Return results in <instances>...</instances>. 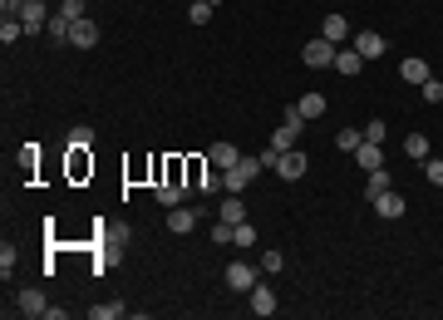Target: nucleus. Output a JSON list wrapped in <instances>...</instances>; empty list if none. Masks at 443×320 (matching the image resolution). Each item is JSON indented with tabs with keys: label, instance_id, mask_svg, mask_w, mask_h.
I'll return each mask as SVG.
<instances>
[{
	"label": "nucleus",
	"instance_id": "nucleus-1",
	"mask_svg": "<svg viewBox=\"0 0 443 320\" xmlns=\"http://www.w3.org/2000/svg\"><path fill=\"white\" fill-rule=\"evenodd\" d=\"M256 178H261V158H241L236 168H226V173H222V188H226V193H246Z\"/></svg>",
	"mask_w": 443,
	"mask_h": 320
},
{
	"label": "nucleus",
	"instance_id": "nucleus-2",
	"mask_svg": "<svg viewBox=\"0 0 443 320\" xmlns=\"http://www.w3.org/2000/svg\"><path fill=\"white\" fill-rule=\"evenodd\" d=\"M222 276H226V286H231V291H241V296H251V286L261 281V271H256V266H246V261H231Z\"/></svg>",
	"mask_w": 443,
	"mask_h": 320
},
{
	"label": "nucleus",
	"instance_id": "nucleus-3",
	"mask_svg": "<svg viewBox=\"0 0 443 320\" xmlns=\"http://www.w3.org/2000/svg\"><path fill=\"white\" fill-rule=\"evenodd\" d=\"M301 59L311 64V69H330L335 64V45L321 35V40H306V50H301Z\"/></svg>",
	"mask_w": 443,
	"mask_h": 320
},
{
	"label": "nucleus",
	"instance_id": "nucleus-4",
	"mask_svg": "<svg viewBox=\"0 0 443 320\" xmlns=\"http://www.w3.org/2000/svg\"><path fill=\"white\" fill-rule=\"evenodd\" d=\"M306 168H311V158H306L301 148H286V153L276 158V173H281L286 183H296V178H306Z\"/></svg>",
	"mask_w": 443,
	"mask_h": 320
},
{
	"label": "nucleus",
	"instance_id": "nucleus-5",
	"mask_svg": "<svg viewBox=\"0 0 443 320\" xmlns=\"http://www.w3.org/2000/svg\"><path fill=\"white\" fill-rule=\"evenodd\" d=\"M15 311H20V316H50V301H45L40 286H25V291L15 296Z\"/></svg>",
	"mask_w": 443,
	"mask_h": 320
},
{
	"label": "nucleus",
	"instance_id": "nucleus-6",
	"mask_svg": "<svg viewBox=\"0 0 443 320\" xmlns=\"http://www.w3.org/2000/svg\"><path fill=\"white\" fill-rule=\"evenodd\" d=\"M20 25H25V35L45 30V25H50V10H45V0H25V5H20Z\"/></svg>",
	"mask_w": 443,
	"mask_h": 320
},
{
	"label": "nucleus",
	"instance_id": "nucleus-7",
	"mask_svg": "<svg viewBox=\"0 0 443 320\" xmlns=\"http://www.w3.org/2000/svg\"><path fill=\"white\" fill-rule=\"evenodd\" d=\"M374 212L384 217V222H399V217H404V198H399L394 188H384V193H374Z\"/></svg>",
	"mask_w": 443,
	"mask_h": 320
},
{
	"label": "nucleus",
	"instance_id": "nucleus-8",
	"mask_svg": "<svg viewBox=\"0 0 443 320\" xmlns=\"http://www.w3.org/2000/svg\"><path fill=\"white\" fill-rule=\"evenodd\" d=\"M69 45H79V50H94L99 45V25L84 15V20H74V30H69Z\"/></svg>",
	"mask_w": 443,
	"mask_h": 320
},
{
	"label": "nucleus",
	"instance_id": "nucleus-9",
	"mask_svg": "<svg viewBox=\"0 0 443 320\" xmlns=\"http://www.w3.org/2000/svg\"><path fill=\"white\" fill-rule=\"evenodd\" d=\"M350 45H355V55H359V59H379V55H384V40H379L374 30H359Z\"/></svg>",
	"mask_w": 443,
	"mask_h": 320
},
{
	"label": "nucleus",
	"instance_id": "nucleus-10",
	"mask_svg": "<svg viewBox=\"0 0 443 320\" xmlns=\"http://www.w3.org/2000/svg\"><path fill=\"white\" fill-rule=\"evenodd\" d=\"M355 163H359L364 173H374V168H384V148H379V143H369V138H359V148H355Z\"/></svg>",
	"mask_w": 443,
	"mask_h": 320
},
{
	"label": "nucleus",
	"instance_id": "nucleus-11",
	"mask_svg": "<svg viewBox=\"0 0 443 320\" xmlns=\"http://www.w3.org/2000/svg\"><path fill=\"white\" fill-rule=\"evenodd\" d=\"M207 163H212L217 173H226V168H236V163H241V153H236L231 143H212V148H207Z\"/></svg>",
	"mask_w": 443,
	"mask_h": 320
},
{
	"label": "nucleus",
	"instance_id": "nucleus-12",
	"mask_svg": "<svg viewBox=\"0 0 443 320\" xmlns=\"http://www.w3.org/2000/svg\"><path fill=\"white\" fill-rule=\"evenodd\" d=\"M251 316H276V291L271 286H251Z\"/></svg>",
	"mask_w": 443,
	"mask_h": 320
},
{
	"label": "nucleus",
	"instance_id": "nucleus-13",
	"mask_svg": "<svg viewBox=\"0 0 443 320\" xmlns=\"http://www.w3.org/2000/svg\"><path fill=\"white\" fill-rule=\"evenodd\" d=\"M399 79H404V84H424V79H429V59L409 55V59L399 64Z\"/></svg>",
	"mask_w": 443,
	"mask_h": 320
},
{
	"label": "nucleus",
	"instance_id": "nucleus-14",
	"mask_svg": "<svg viewBox=\"0 0 443 320\" xmlns=\"http://www.w3.org/2000/svg\"><path fill=\"white\" fill-rule=\"evenodd\" d=\"M192 227H197V212H192V207H168V232L183 236V232H192Z\"/></svg>",
	"mask_w": 443,
	"mask_h": 320
},
{
	"label": "nucleus",
	"instance_id": "nucleus-15",
	"mask_svg": "<svg viewBox=\"0 0 443 320\" xmlns=\"http://www.w3.org/2000/svg\"><path fill=\"white\" fill-rule=\"evenodd\" d=\"M45 30H50V40H54V45H69V30H74V20H69V15H59V10H54V15H50V25H45Z\"/></svg>",
	"mask_w": 443,
	"mask_h": 320
},
{
	"label": "nucleus",
	"instance_id": "nucleus-16",
	"mask_svg": "<svg viewBox=\"0 0 443 320\" xmlns=\"http://www.w3.org/2000/svg\"><path fill=\"white\" fill-rule=\"evenodd\" d=\"M321 35H326V40H350V20H345V15H326V30H321Z\"/></svg>",
	"mask_w": 443,
	"mask_h": 320
},
{
	"label": "nucleus",
	"instance_id": "nucleus-17",
	"mask_svg": "<svg viewBox=\"0 0 443 320\" xmlns=\"http://www.w3.org/2000/svg\"><path fill=\"white\" fill-rule=\"evenodd\" d=\"M359 64H364V59L355 55V45H350V50H335V69H340V74H359Z\"/></svg>",
	"mask_w": 443,
	"mask_h": 320
},
{
	"label": "nucleus",
	"instance_id": "nucleus-18",
	"mask_svg": "<svg viewBox=\"0 0 443 320\" xmlns=\"http://www.w3.org/2000/svg\"><path fill=\"white\" fill-rule=\"evenodd\" d=\"M384 188H394V183H389V168H374V173H364V198H374V193H384Z\"/></svg>",
	"mask_w": 443,
	"mask_h": 320
},
{
	"label": "nucleus",
	"instance_id": "nucleus-19",
	"mask_svg": "<svg viewBox=\"0 0 443 320\" xmlns=\"http://www.w3.org/2000/svg\"><path fill=\"white\" fill-rule=\"evenodd\" d=\"M222 222H231V227H236V222H246V207H241V198H236V193H231V198H222Z\"/></svg>",
	"mask_w": 443,
	"mask_h": 320
},
{
	"label": "nucleus",
	"instance_id": "nucleus-20",
	"mask_svg": "<svg viewBox=\"0 0 443 320\" xmlns=\"http://www.w3.org/2000/svg\"><path fill=\"white\" fill-rule=\"evenodd\" d=\"M301 118H321V113H326V94H301Z\"/></svg>",
	"mask_w": 443,
	"mask_h": 320
},
{
	"label": "nucleus",
	"instance_id": "nucleus-21",
	"mask_svg": "<svg viewBox=\"0 0 443 320\" xmlns=\"http://www.w3.org/2000/svg\"><path fill=\"white\" fill-rule=\"evenodd\" d=\"M212 10H217L212 0H197V5H188V20H192V25H207V20H212Z\"/></svg>",
	"mask_w": 443,
	"mask_h": 320
},
{
	"label": "nucleus",
	"instance_id": "nucleus-22",
	"mask_svg": "<svg viewBox=\"0 0 443 320\" xmlns=\"http://www.w3.org/2000/svg\"><path fill=\"white\" fill-rule=\"evenodd\" d=\"M359 138H364L359 128H340V133H335V148H345V153H355V148H359Z\"/></svg>",
	"mask_w": 443,
	"mask_h": 320
},
{
	"label": "nucleus",
	"instance_id": "nucleus-23",
	"mask_svg": "<svg viewBox=\"0 0 443 320\" xmlns=\"http://www.w3.org/2000/svg\"><path fill=\"white\" fill-rule=\"evenodd\" d=\"M404 153H409V158H429V138H424V133H409V138H404Z\"/></svg>",
	"mask_w": 443,
	"mask_h": 320
},
{
	"label": "nucleus",
	"instance_id": "nucleus-24",
	"mask_svg": "<svg viewBox=\"0 0 443 320\" xmlns=\"http://www.w3.org/2000/svg\"><path fill=\"white\" fill-rule=\"evenodd\" d=\"M231 241H236V246H256V227H251V222H236V227H231Z\"/></svg>",
	"mask_w": 443,
	"mask_h": 320
},
{
	"label": "nucleus",
	"instance_id": "nucleus-25",
	"mask_svg": "<svg viewBox=\"0 0 443 320\" xmlns=\"http://www.w3.org/2000/svg\"><path fill=\"white\" fill-rule=\"evenodd\" d=\"M89 316L94 320H118V316H128V311H123V301H104V306H94Z\"/></svg>",
	"mask_w": 443,
	"mask_h": 320
},
{
	"label": "nucleus",
	"instance_id": "nucleus-26",
	"mask_svg": "<svg viewBox=\"0 0 443 320\" xmlns=\"http://www.w3.org/2000/svg\"><path fill=\"white\" fill-rule=\"evenodd\" d=\"M424 178H429L434 188H443V158H424Z\"/></svg>",
	"mask_w": 443,
	"mask_h": 320
},
{
	"label": "nucleus",
	"instance_id": "nucleus-27",
	"mask_svg": "<svg viewBox=\"0 0 443 320\" xmlns=\"http://www.w3.org/2000/svg\"><path fill=\"white\" fill-rule=\"evenodd\" d=\"M20 35H25V25H20V20H0V40H5V45H15Z\"/></svg>",
	"mask_w": 443,
	"mask_h": 320
},
{
	"label": "nucleus",
	"instance_id": "nucleus-28",
	"mask_svg": "<svg viewBox=\"0 0 443 320\" xmlns=\"http://www.w3.org/2000/svg\"><path fill=\"white\" fill-rule=\"evenodd\" d=\"M419 89H424V99H429V104H443V79H424Z\"/></svg>",
	"mask_w": 443,
	"mask_h": 320
},
{
	"label": "nucleus",
	"instance_id": "nucleus-29",
	"mask_svg": "<svg viewBox=\"0 0 443 320\" xmlns=\"http://www.w3.org/2000/svg\"><path fill=\"white\" fill-rule=\"evenodd\" d=\"M384 133H389L384 118H369V123H364V138H369V143H384Z\"/></svg>",
	"mask_w": 443,
	"mask_h": 320
},
{
	"label": "nucleus",
	"instance_id": "nucleus-30",
	"mask_svg": "<svg viewBox=\"0 0 443 320\" xmlns=\"http://www.w3.org/2000/svg\"><path fill=\"white\" fill-rule=\"evenodd\" d=\"M69 143H74V148H89V143H94V128H69Z\"/></svg>",
	"mask_w": 443,
	"mask_h": 320
},
{
	"label": "nucleus",
	"instance_id": "nucleus-31",
	"mask_svg": "<svg viewBox=\"0 0 443 320\" xmlns=\"http://www.w3.org/2000/svg\"><path fill=\"white\" fill-rule=\"evenodd\" d=\"M281 266H286V251H266L261 256V271H281Z\"/></svg>",
	"mask_w": 443,
	"mask_h": 320
},
{
	"label": "nucleus",
	"instance_id": "nucleus-32",
	"mask_svg": "<svg viewBox=\"0 0 443 320\" xmlns=\"http://www.w3.org/2000/svg\"><path fill=\"white\" fill-rule=\"evenodd\" d=\"M59 15H69V20H84V0H59Z\"/></svg>",
	"mask_w": 443,
	"mask_h": 320
},
{
	"label": "nucleus",
	"instance_id": "nucleus-33",
	"mask_svg": "<svg viewBox=\"0 0 443 320\" xmlns=\"http://www.w3.org/2000/svg\"><path fill=\"white\" fill-rule=\"evenodd\" d=\"M10 266H15V246H10V241H5V246H0V271H5V276H10Z\"/></svg>",
	"mask_w": 443,
	"mask_h": 320
},
{
	"label": "nucleus",
	"instance_id": "nucleus-34",
	"mask_svg": "<svg viewBox=\"0 0 443 320\" xmlns=\"http://www.w3.org/2000/svg\"><path fill=\"white\" fill-rule=\"evenodd\" d=\"M202 188H207V193H226V188H222V173H202Z\"/></svg>",
	"mask_w": 443,
	"mask_h": 320
},
{
	"label": "nucleus",
	"instance_id": "nucleus-35",
	"mask_svg": "<svg viewBox=\"0 0 443 320\" xmlns=\"http://www.w3.org/2000/svg\"><path fill=\"white\" fill-rule=\"evenodd\" d=\"M212 5H217V0H212Z\"/></svg>",
	"mask_w": 443,
	"mask_h": 320
}]
</instances>
